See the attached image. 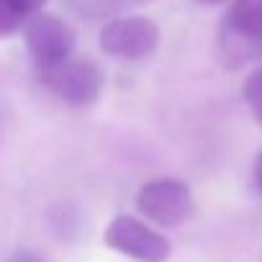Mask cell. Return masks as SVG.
Segmentation results:
<instances>
[{"label": "cell", "instance_id": "2", "mask_svg": "<svg viewBox=\"0 0 262 262\" xmlns=\"http://www.w3.org/2000/svg\"><path fill=\"white\" fill-rule=\"evenodd\" d=\"M137 211L157 226H178L193 213V190L180 178L147 180L134 195Z\"/></svg>", "mask_w": 262, "mask_h": 262}, {"label": "cell", "instance_id": "11", "mask_svg": "<svg viewBox=\"0 0 262 262\" xmlns=\"http://www.w3.org/2000/svg\"><path fill=\"white\" fill-rule=\"evenodd\" d=\"M254 185H257V190H259V195H262V149H259L257 157H254Z\"/></svg>", "mask_w": 262, "mask_h": 262}, {"label": "cell", "instance_id": "12", "mask_svg": "<svg viewBox=\"0 0 262 262\" xmlns=\"http://www.w3.org/2000/svg\"><path fill=\"white\" fill-rule=\"evenodd\" d=\"M195 3H201V6H224V3H229V0H195Z\"/></svg>", "mask_w": 262, "mask_h": 262}, {"label": "cell", "instance_id": "1", "mask_svg": "<svg viewBox=\"0 0 262 262\" xmlns=\"http://www.w3.org/2000/svg\"><path fill=\"white\" fill-rule=\"evenodd\" d=\"M39 82L54 93L62 103L72 108H88L93 105L100 93H103V70L90 62V59H67L54 67H41L39 70Z\"/></svg>", "mask_w": 262, "mask_h": 262}, {"label": "cell", "instance_id": "9", "mask_svg": "<svg viewBox=\"0 0 262 262\" xmlns=\"http://www.w3.org/2000/svg\"><path fill=\"white\" fill-rule=\"evenodd\" d=\"M239 93H242V100H244V105L249 108V113L254 116V121L262 123V67L252 70V72L242 80Z\"/></svg>", "mask_w": 262, "mask_h": 262}, {"label": "cell", "instance_id": "6", "mask_svg": "<svg viewBox=\"0 0 262 262\" xmlns=\"http://www.w3.org/2000/svg\"><path fill=\"white\" fill-rule=\"evenodd\" d=\"M226 29L249 44H262V0H234L226 13Z\"/></svg>", "mask_w": 262, "mask_h": 262}, {"label": "cell", "instance_id": "3", "mask_svg": "<svg viewBox=\"0 0 262 262\" xmlns=\"http://www.w3.org/2000/svg\"><path fill=\"white\" fill-rule=\"evenodd\" d=\"M105 247L137 262H167L172 254L170 239L137 216H116L103 236Z\"/></svg>", "mask_w": 262, "mask_h": 262}, {"label": "cell", "instance_id": "10", "mask_svg": "<svg viewBox=\"0 0 262 262\" xmlns=\"http://www.w3.org/2000/svg\"><path fill=\"white\" fill-rule=\"evenodd\" d=\"M8 262H47V257L39 252V249H31V247H16L8 257Z\"/></svg>", "mask_w": 262, "mask_h": 262}, {"label": "cell", "instance_id": "7", "mask_svg": "<svg viewBox=\"0 0 262 262\" xmlns=\"http://www.w3.org/2000/svg\"><path fill=\"white\" fill-rule=\"evenodd\" d=\"M47 0H0V34L13 36L16 31H24V26L41 13Z\"/></svg>", "mask_w": 262, "mask_h": 262}, {"label": "cell", "instance_id": "4", "mask_svg": "<svg viewBox=\"0 0 262 262\" xmlns=\"http://www.w3.org/2000/svg\"><path fill=\"white\" fill-rule=\"evenodd\" d=\"M24 41L31 59L36 62V70H41L72 59L77 34L64 18L41 11L24 26Z\"/></svg>", "mask_w": 262, "mask_h": 262}, {"label": "cell", "instance_id": "8", "mask_svg": "<svg viewBox=\"0 0 262 262\" xmlns=\"http://www.w3.org/2000/svg\"><path fill=\"white\" fill-rule=\"evenodd\" d=\"M155 0H85L80 6V16L85 21H113L121 16H131V11L144 8Z\"/></svg>", "mask_w": 262, "mask_h": 262}, {"label": "cell", "instance_id": "5", "mask_svg": "<svg viewBox=\"0 0 262 262\" xmlns=\"http://www.w3.org/2000/svg\"><path fill=\"white\" fill-rule=\"evenodd\" d=\"M98 44L116 59H144L160 44V26L147 16H121L103 24Z\"/></svg>", "mask_w": 262, "mask_h": 262}]
</instances>
